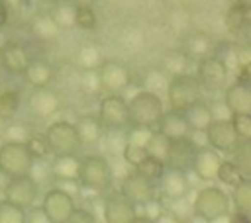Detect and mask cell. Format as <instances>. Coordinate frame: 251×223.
I'll return each mask as SVG.
<instances>
[{
	"label": "cell",
	"instance_id": "cell-45",
	"mask_svg": "<svg viewBox=\"0 0 251 223\" xmlns=\"http://www.w3.org/2000/svg\"><path fill=\"white\" fill-rule=\"evenodd\" d=\"M231 123L237 137H251V113H233Z\"/></svg>",
	"mask_w": 251,
	"mask_h": 223
},
{
	"label": "cell",
	"instance_id": "cell-4",
	"mask_svg": "<svg viewBox=\"0 0 251 223\" xmlns=\"http://www.w3.org/2000/svg\"><path fill=\"white\" fill-rule=\"evenodd\" d=\"M127 110L129 123H139L147 127H155L165 112L161 96L151 90H139L137 94H133V98L127 102Z\"/></svg>",
	"mask_w": 251,
	"mask_h": 223
},
{
	"label": "cell",
	"instance_id": "cell-29",
	"mask_svg": "<svg viewBox=\"0 0 251 223\" xmlns=\"http://www.w3.org/2000/svg\"><path fill=\"white\" fill-rule=\"evenodd\" d=\"M229 200L235 213H239V217L251 215V176H245L239 184L233 186Z\"/></svg>",
	"mask_w": 251,
	"mask_h": 223
},
{
	"label": "cell",
	"instance_id": "cell-6",
	"mask_svg": "<svg viewBox=\"0 0 251 223\" xmlns=\"http://www.w3.org/2000/svg\"><path fill=\"white\" fill-rule=\"evenodd\" d=\"M165 92H167L169 106L173 110H180V112L184 108H188L192 102H196L198 98H202V86H200L198 78L190 72L171 76Z\"/></svg>",
	"mask_w": 251,
	"mask_h": 223
},
{
	"label": "cell",
	"instance_id": "cell-49",
	"mask_svg": "<svg viewBox=\"0 0 251 223\" xmlns=\"http://www.w3.org/2000/svg\"><path fill=\"white\" fill-rule=\"evenodd\" d=\"M10 20V6L6 0H0V25H6Z\"/></svg>",
	"mask_w": 251,
	"mask_h": 223
},
{
	"label": "cell",
	"instance_id": "cell-2",
	"mask_svg": "<svg viewBox=\"0 0 251 223\" xmlns=\"http://www.w3.org/2000/svg\"><path fill=\"white\" fill-rule=\"evenodd\" d=\"M192 213L202 221L227 219L231 213V200L222 188L206 186L196 192V198L192 201Z\"/></svg>",
	"mask_w": 251,
	"mask_h": 223
},
{
	"label": "cell",
	"instance_id": "cell-34",
	"mask_svg": "<svg viewBox=\"0 0 251 223\" xmlns=\"http://www.w3.org/2000/svg\"><path fill=\"white\" fill-rule=\"evenodd\" d=\"M153 135V127L147 125H139V123H129L126 127V135H124V143L126 145H133V147H143L147 145V141Z\"/></svg>",
	"mask_w": 251,
	"mask_h": 223
},
{
	"label": "cell",
	"instance_id": "cell-41",
	"mask_svg": "<svg viewBox=\"0 0 251 223\" xmlns=\"http://www.w3.org/2000/svg\"><path fill=\"white\" fill-rule=\"evenodd\" d=\"M51 14L57 20V23H59L61 29H67V27H73L75 25V6L69 0L67 2H63V0L55 2V8L51 10Z\"/></svg>",
	"mask_w": 251,
	"mask_h": 223
},
{
	"label": "cell",
	"instance_id": "cell-17",
	"mask_svg": "<svg viewBox=\"0 0 251 223\" xmlns=\"http://www.w3.org/2000/svg\"><path fill=\"white\" fill-rule=\"evenodd\" d=\"M220 162H222L220 151H216L214 147H210V145L206 143L204 147H198V149H196L194 158H192V164H190V170H192L200 180L210 182V180H216Z\"/></svg>",
	"mask_w": 251,
	"mask_h": 223
},
{
	"label": "cell",
	"instance_id": "cell-19",
	"mask_svg": "<svg viewBox=\"0 0 251 223\" xmlns=\"http://www.w3.org/2000/svg\"><path fill=\"white\" fill-rule=\"evenodd\" d=\"M224 106L233 113H251V84L235 80L224 92Z\"/></svg>",
	"mask_w": 251,
	"mask_h": 223
},
{
	"label": "cell",
	"instance_id": "cell-26",
	"mask_svg": "<svg viewBox=\"0 0 251 223\" xmlns=\"http://www.w3.org/2000/svg\"><path fill=\"white\" fill-rule=\"evenodd\" d=\"M155 127H157V131H161L169 139H178V137L190 135V125H188L184 113L180 110H173V108L169 112H163V115Z\"/></svg>",
	"mask_w": 251,
	"mask_h": 223
},
{
	"label": "cell",
	"instance_id": "cell-11",
	"mask_svg": "<svg viewBox=\"0 0 251 223\" xmlns=\"http://www.w3.org/2000/svg\"><path fill=\"white\" fill-rule=\"evenodd\" d=\"M61 106H63L61 94H59V90L51 88V84L49 86H37L27 96V110L37 119L55 117L59 113Z\"/></svg>",
	"mask_w": 251,
	"mask_h": 223
},
{
	"label": "cell",
	"instance_id": "cell-47",
	"mask_svg": "<svg viewBox=\"0 0 251 223\" xmlns=\"http://www.w3.org/2000/svg\"><path fill=\"white\" fill-rule=\"evenodd\" d=\"M71 221H73V223L94 221V215H92L90 209H78V207H75V211H73V215H71Z\"/></svg>",
	"mask_w": 251,
	"mask_h": 223
},
{
	"label": "cell",
	"instance_id": "cell-53",
	"mask_svg": "<svg viewBox=\"0 0 251 223\" xmlns=\"http://www.w3.org/2000/svg\"><path fill=\"white\" fill-rule=\"evenodd\" d=\"M243 31H245V35H247V41L251 43V25H247V27H245Z\"/></svg>",
	"mask_w": 251,
	"mask_h": 223
},
{
	"label": "cell",
	"instance_id": "cell-23",
	"mask_svg": "<svg viewBox=\"0 0 251 223\" xmlns=\"http://www.w3.org/2000/svg\"><path fill=\"white\" fill-rule=\"evenodd\" d=\"M75 129H76L80 147H92V145L100 143L104 137V131H106L100 117L94 113H80L75 119Z\"/></svg>",
	"mask_w": 251,
	"mask_h": 223
},
{
	"label": "cell",
	"instance_id": "cell-31",
	"mask_svg": "<svg viewBox=\"0 0 251 223\" xmlns=\"http://www.w3.org/2000/svg\"><path fill=\"white\" fill-rule=\"evenodd\" d=\"M22 104V94L16 88H6L0 92V121H10L16 117Z\"/></svg>",
	"mask_w": 251,
	"mask_h": 223
},
{
	"label": "cell",
	"instance_id": "cell-46",
	"mask_svg": "<svg viewBox=\"0 0 251 223\" xmlns=\"http://www.w3.org/2000/svg\"><path fill=\"white\" fill-rule=\"evenodd\" d=\"M122 155H124V160H126L129 166H135V164L147 155V151H145L143 147H133V145H126V143H124Z\"/></svg>",
	"mask_w": 251,
	"mask_h": 223
},
{
	"label": "cell",
	"instance_id": "cell-3",
	"mask_svg": "<svg viewBox=\"0 0 251 223\" xmlns=\"http://www.w3.org/2000/svg\"><path fill=\"white\" fill-rule=\"evenodd\" d=\"M35 158L31 156L25 141H4L0 145V174L6 178L31 174Z\"/></svg>",
	"mask_w": 251,
	"mask_h": 223
},
{
	"label": "cell",
	"instance_id": "cell-50",
	"mask_svg": "<svg viewBox=\"0 0 251 223\" xmlns=\"http://www.w3.org/2000/svg\"><path fill=\"white\" fill-rule=\"evenodd\" d=\"M10 41V37H8V31H6V25H0V49L6 45Z\"/></svg>",
	"mask_w": 251,
	"mask_h": 223
},
{
	"label": "cell",
	"instance_id": "cell-10",
	"mask_svg": "<svg viewBox=\"0 0 251 223\" xmlns=\"http://www.w3.org/2000/svg\"><path fill=\"white\" fill-rule=\"evenodd\" d=\"M75 207V198L63 188L47 190L41 200V215L51 223H69Z\"/></svg>",
	"mask_w": 251,
	"mask_h": 223
},
{
	"label": "cell",
	"instance_id": "cell-44",
	"mask_svg": "<svg viewBox=\"0 0 251 223\" xmlns=\"http://www.w3.org/2000/svg\"><path fill=\"white\" fill-rule=\"evenodd\" d=\"M25 145H27V149H29V153H31V156H33L35 160H43V158H47V156L51 155L49 145H47L43 133H31V135L27 137Z\"/></svg>",
	"mask_w": 251,
	"mask_h": 223
},
{
	"label": "cell",
	"instance_id": "cell-9",
	"mask_svg": "<svg viewBox=\"0 0 251 223\" xmlns=\"http://www.w3.org/2000/svg\"><path fill=\"white\" fill-rule=\"evenodd\" d=\"M43 135H45V141H47L49 151L53 155H59V153H76L80 149V141H78L75 123H71L67 119H55V121H51L45 127Z\"/></svg>",
	"mask_w": 251,
	"mask_h": 223
},
{
	"label": "cell",
	"instance_id": "cell-48",
	"mask_svg": "<svg viewBox=\"0 0 251 223\" xmlns=\"http://www.w3.org/2000/svg\"><path fill=\"white\" fill-rule=\"evenodd\" d=\"M237 80H243V82H249L251 84V61L243 63L237 70Z\"/></svg>",
	"mask_w": 251,
	"mask_h": 223
},
{
	"label": "cell",
	"instance_id": "cell-36",
	"mask_svg": "<svg viewBox=\"0 0 251 223\" xmlns=\"http://www.w3.org/2000/svg\"><path fill=\"white\" fill-rule=\"evenodd\" d=\"M243 178H245V174L237 168V164H235L233 160H226V158H222V162H220V166H218L216 180H220L222 184L233 188V186L239 184Z\"/></svg>",
	"mask_w": 251,
	"mask_h": 223
},
{
	"label": "cell",
	"instance_id": "cell-52",
	"mask_svg": "<svg viewBox=\"0 0 251 223\" xmlns=\"http://www.w3.org/2000/svg\"><path fill=\"white\" fill-rule=\"evenodd\" d=\"M245 22L251 25V2H245Z\"/></svg>",
	"mask_w": 251,
	"mask_h": 223
},
{
	"label": "cell",
	"instance_id": "cell-1",
	"mask_svg": "<svg viewBox=\"0 0 251 223\" xmlns=\"http://www.w3.org/2000/svg\"><path fill=\"white\" fill-rule=\"evenodd\" d=\"M76 182L96 194H104L112 188L114 172L104 155H84L80 156L78 164V178Z\"/></svg>",
	"mask_w": 251,
	"mask_h": 223
},
{
	"label": "cell",
	"instance_id": "cell-39",
	"mask_svg": "<svg viewBox=\"0 0 251 223\" xmlns=\"http://www.w3.org/2000/svg\"><path fill=\"white\" fill-rule=\"evenodd\" d=\"M169 80H171V76H169L161 67L149 68V70L145 72V76H143V88L159 94V90H167Z\"/></svg>",
	"mask_w": 251,
	"mask_h": 223
},
{
	"label": "cell",
	"instance_id": "cell-27",
	"mask_svg": "<svg viewBox=\"0 0 251 223\" xmlns=\"http://www.w3.org/2000/svg\"><path fill=\"white\" fill-rule=\"evenodd\" d=\"M188 125H190V131H198V133H204V129L210 125V121L214 119V112H212V104L206 102L204 98H198L196 102H192L188 108L182 110Z\"/></svg>",
	"mask_w": 251,
	"mask_h": 223
},
{
	"label": "cell",
	"instance_id": "cell-8",
	"mask_svg": "<svg viewBox=\"0 0 251 223\" xmlns=\"http://www.w3.org/2000/svg\"><path fill=\"white\" fill-rule=\"evenodd\" d=\"M227 74H229V67L226 65V61L220 55H208L200 61H196V78L202 86V90L208 92H218L222 88H226L227 82Z\"/></svg>",
	"mask_w": 251,
	"mask_h": 223
},
{
	"label": "cell",
	"instance_id": "cell-18",
	"mask_svg": "<svg viewBox=\"0 0 251 223\" xmlns=\"http://www.w3.org/2000/svg\"><path fill=\"white\" fill-rule=\"evenodd\" d=\"M29 31L39 43H55L61 35V27L49 10H37L31 14Z\"/></svg>",
	"mask_w": 251,
	"mask_h": 223
},
{
	"label": "cell",
	"instance_id": "cell-5",
	"mask_svg": "<svg viewBox=\"0 0 251 223\" xmlns=\"http://www.w3.org/2000/svg\"><path fill=\"white\" fill-rule=\"evenodd\" d=\"M98 78L104 94H122L131 86L133 72L120 59H104L98 67Z\"/></svg>",
	"mask_w": 251,
	"mask_h": 223
},
{
	"label": "cell",
	"instance_id": "cell-13",
	"mask_svg": "<svg viewBox=\"0 0 251 223\" xmlns=\"http://www.w3.org/2000/svg\"><path fill=\"white\" fill-rule=\"evenodd\" d=\"M204 139L210 147H214L220 153H231V149L237 143V133L233 129L231 117H214L210 125L204 129Z\"/></svg>",
	"mask_w": 251,
	"mask_h": 223
},
{
	"label": "cell",
	"instance_id": "cell-32",
	"mask_svg": "<svg viewBox=\"0 0 251 223\" xmlns=\"http://www.w3.org/2000/svg\"><path fill=\"white\" fill-rule=\"evenodd\" d=\"M231 155L237 168L245 176H251V137H239L235 147L231 149Z\"/></svg>",
	"mask_w": 251,
	"mask_h": 223
},
{
	"label": "cell",
	"instance_id": "cell-16",
	"mask_svg": "<svg viewBox=\"0 0 251 223\" xmlns=\"http://www.w3.org/2000/svg\"><path fill=\"white\" fill-rule=\"evenodd\" d=\"M31 59H33V57H31L29 49H27L24 43H20V41H12V39H10V41L0 49V65H2V68H4L8 74H14V76L24 74V70H25V67L29 65Z\"/></svg>",
	"mask_w": 251,
	"mask_h": 223
},
{
	"label": "cell",
	"instance_id": "cell-28",
	"mask_svg": "<svg viewBox=\"0 0 251 223\" xmlns=\"http://www.w3.org/2000/svg\"><path fill=\"white\" fill-rule=\"evenodd\" d=\"M161 68L169 74V76H176V74H184L190 68V57L182 51V47L178 49H169L163 53L161 57Z\"/></svg>",
	"mask_w": 251,
	"mask_h": 223
},
{
	"label": "cell",
	"instance_id": "cell-7",
	"mask_svg": "<svg viewBox=\"0 0 251 223\" xmlns=\"http://www.w3.org/2000/svg\"><path fill=\"white\" fill-rule=\"evenodd\" d=\"M98 117L108 131H124L129 125L127 100L122 94H106L98 102Z\"/></svg>",
	"mask_w": 251,
	"mask_h": 223
},
{
	"label": "cell",
	"instance_id": "cell-25",
	"mask_svg": "<svg viewBox=\"0 0 251 223\" xmlns=\"http://www.w3.org/2000/svg\"><path fill=\"white\" fill-rule=\"evenodd\" d=\"M55 74L57 68L47 59H31L22 76L31 88H37V86H49L55 80Z\"/></svg>",
	"mask_w": 251,
	"mask_h": 223
},
{
	"label": "cell",
	"instance_id": "cell-40",
	"mask_svg": "<svg viewBox=\"0 0 251 223\" xmlns=\"http://www.w3.org/2000/svg\"><path fill=\"white\" fill-rule=\"evenodd\" d=\"M169 147H171V139L167 135H163L161 131H153L151 139L147 141L145 145V151L161 160H167V155H169Z\"/></svg>",
	"mask_w": 251,
	"mask_h": 223
},
{
	"label": "cell",
	"instance_id": "cell-38",
	"mask_svg": "<svg viewBox=\"0 0 251 223\" xmlns=\"http://www.w3.org/2000/svg\"><path fill=\"white\" fill-rule=\"evenodd\" d=\"M24 221H27L25 207L8 200H0V223H24Z\"/></svg>",
	"mask_w": 251,
	"mask_h": 223
},
{
	"label": "cell",
	"instance_id": "cell-54",
	"mask_svg": "<svg viewBox=\"0 0 251 223\" xmlns=\"http://www.w3.org/2000/svg\"><path fill=\"white\" fill-rule=\"evenodd\" d=\"M45 2H59V0H45Z\"/></svg>",
	"mask_w": 251,
	"mask_h": 223
},
{
	"label": "cell",
	"instance_id": "cell-42",
	"mask_svg": "<svg viewBox=\"0 0 251 223\" xmlns=\"http://www.w3.org/2000/svg\"><path fill=\"white\" fill-rule=\"evenodd\" d=\"M98 23L96 12L92 6H75V25L82 31H92Z\"/></svg>",
	"mask_w": 251,
	"mask_h": 223
},
{
	"label": "cell",
	"instance_id": "cell-33",
	"mask_svg": "<svg viewBox=\"0 0 251 223\" xmlns=\"http://www.w3.org/2000/svg\"><path fill=\"white\" fill-rule=\"evenodd\" d=\"M137 172H141L143 176H147V178H151V180H159L161 176H163V172H165V168H167V164H165V160H161V158H157V156H153V155H145L135 166H133Z\"/></svg>",
	"mask_w": 251,
	"mask_h": 223
},
{
	"label": "cell",
	"instance_id": "cell-15",
	"mask_svg": "<svg viewBox=\"0 0 251 223\" xmlns=\"http://www.w3.org/2000/svg\"><path fill=\"white\" fill-rule=\"evenodd\" d=\"M120 192L129 198L135 205H141L145 201H149L151 198H155V180L143 176L141 172H137L135 168L131 172H127L122 182H120Z\"/></svg>",
	"mask_w": 251,
	"mask_h": 223
},
{
	"label": "cell",
	"instance_id": "cell-51",
	"mask_svg": "<svg viewBox=\"0 0 251 223\" xmlns=\"http://www.w3.org/2000/svg\"><path fill=\"white\" fill-rule=\"evenodd\" d=\"M73 6H94L98 0H69Z\"/></svg>",
	"mask_w": 251,
	"mask_h": 223
},
{
	"label": "cell",
	"instance_id": "cell-35",
	"mask_svg": "<svg viewBox=\"0 0 251 223\" xmlns=\"http://www.w3.org/2000/svg\"><path fill=\"white\" fill-rule=\"evenodd\" d=\"M226 27L231 33H241L247 27V22H245V2L243 0H237L227 10V14H226Z\"/></svg>",
	"mask_w": 251,
	"mask_h": 223
},
{
	"label": "cell",
	"instance_id": "cell-30",
	"mask_svg": "<svg viewBox=\"0 0 251 223\" xmlns=\"http://www.w3.org/2000/svg\"><path fill=\"white\" fill-rule=\"evenodd\" d=\"M102 61H104V51H102V47H100L98 43H94V41H84V43L78 47L76 59H75L78 70H80V68H98Z\"/></svg>",
	"mask_w": 251,
	"mask_h": 223
},
{
	"label": "cell",
	"instance_id": "cell-37",
	"mask_svg": "<svg viewBox=\"0 0 251 223\" xmlns=\"http://www.w3.org/2000/svg\"><path fill=\"white\" fill-rule=\"evenodd\" d=\"M78 88L86 96H94V94L102 92L100 78H98V68H80L78 70Z\"/></svg>",
	"mask_w": 251,
	"mask_h": 223
},
{
	"label": "cell",
	"instance_id": "cell-14",
	"mask_svg": "<svg viewBox=\"0 0 251 223\" xmlns=\"http://www.w3.org/2000/svg\"><path fill=\"white\" fill-rule=\"evenodd\" d=\"M102 217L108 223H131L137 221V205L122 192H112L102 201Z\"/></svg>",
	"mask_w": 251,
	"mask_h": 223
},
{
	"label": "cell",
	"instance_id": "cell-12",
	"mask_svg": "<svg viewBox=\"0 0 251 223\" xmlns=\"http://www.w3.org/2000/svg\"><path fill=\"white\" fill-rule=\"evenodd\" d=\"M39 198V182L31 174L12 176L4 186V200L14 201L22 207H31Z\"/></svg>",
	"mask_w": 251,
	"mask_h": 223
},
{
	"label": "cell",
	"instance_id": "cell-24",
	"mask_svg": "<svg viewBox=\"0 0 251 223\" xmlns=\"http://www.w3.org/2000/svg\"><path fill=\"white\" fill-rule=\"evenodd\" d=\"M182 51L190 57V61H200L214 53V37L202 29H194L184 35Z\"/></svg>",
	"mask_w": 251,
	"mask_h": 223
},
{
	"label": "cell",
	"instance_id": "cell-43",
	"mask_svg": "<svg viewBox=\"0 0 251 223\" xmlns=\"http://www.w3.org/2000/svg\"><path fill=\"white\" fill-rule=\"evenodd\" d=\"M6 123H8L6 129H4L6 141H27V137L33 133L29 123H24V121H18V119H10Z\"/></svg>",
	"mask_w": 251,
	"mask_h": 223
},
{
	"label": "cell",
	"instance_id": "cell-20",
	"mask_svg": "<svg viewBox=\"0 0 251 223\" xmlns=\"http://www.w3.org/2000/svg\"><path fill=\"white\" fill-rule=\"evenodd\" d=\"M198 145L186 135V137H178V139H171V147H169V155L165 164L173 166V168H180V170H188L194 158Z\"/></svg>",
	"mask_w": 251,
	"mask_h": 223
},
{
	"label": "cell",
	"instance_id": "cell-22",
	"mask_svg": "<svg viewBox=\"0 0 251 223\" xmlns=\"http://www.w3.org/2000/svg\"><path fill=\"white\" fill-rule=\"evenodd\" d=\"M157 182L161 184V196L165 200H180L188 192L186 170H180V168L167 166L165 172H163V176Z\"/></svg>",
	"mask_w": 251,
	"mask_h": 223
},
{
	"label": "cell",
	"instance_id": "cell-21",
	"mask_svg": "<svg viewBox=\"0 0 251 223\" xmlns=\"http://www.w3.org/2000/svg\"><path fill=\"white\" fill-rule=\"evenodd\" d=\"M78 164H80V158L76 156V153H59V155H53L49 172L53 180L63 184H73L78 178Z\"/></svg>",
	"mask_w": 251,
	"mask_h": 223
}]
</instances>
